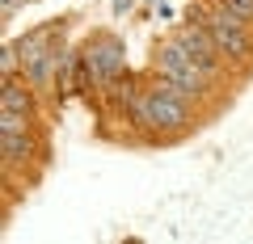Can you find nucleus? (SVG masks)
<instances>
[{"mask_svg":"<svg viewBox=\"0 0 253 244\" xmlns=\"http://www.w3.org/2000/svg\"><path fill=\"white\" fill-rule=\"evenodd\" d=\"M131 122L144 127V131H169V135H177V131L190 127V93L161 76L139 97V105L131 109Z\"/></svg>","mask_w":253,"mask_h":244,"instance_id":"1","label":"nucleus"},{"mask_svg":"<svg viewBox=\"0 0 253 244\" xmlns=\"http://www.w3.org/2000/svg\"><path fill=\"white\" fill-rule=\"evenodd\" d=\"M190 21H203V26H207V34L215 38V46L224 51V59H236V64H249L253 59V34H249L253 21L236 17L232 9H215V13L190 9Z\"/></svg>","mask_w":253,"mask_h":244,"instance_id":"2","label":"nucleus"},{"mask_svg":"<svg viewBox=\"0 0 253 244\" xmlns=\"http://www.w3.org/2000/svg\"><path fill=\"white\" fill-rule=\"evenodd\" d=\"M123 72H126V51H123L118 38L101 34V38H93L84 46V55H81V89L114 84V80H123Z\"/></svg>","mask_w":253,"mask_h":244,"instance_id":"3","label":"nucleus"},{"mask_svg":"<svg viewBox=\"0 0 253 244\" xmlns=\"http://www.w3.org/2000/svg\"><path fill=\"white\" fill-rule=\"evenodd\" d=\"M156 76L173 80L177 89H186L190 97H203V93H207V80H211V76L190 59V51L177 42V38L161 42V51H156Z\"/></svg>","mask_w":253,"mask_h":244,"instance_id":"4","label":"nucleus"},{"mask_svg":"<svg viewBox=\"0 0 253 244\" xmlns=\"http://www.w3.org/2000/svg\"><path fill=\"white\" fill-rule=\"evenodd\" d=\"M173 38H177V42L186 46V51H190V59H194V64H199L207 76H215V72H219V64H224V51H219V46H215V38L207 34V26H194V21H190V26H181Z\"/></svg>","mask_w":253,"mask_h":244,"instance_id":"5","label":"nucleus"},{"mask_svg":"<svg viewBox=\"0 0 253 244\" xmlns=\"http://www.w3.org/2000/svg\"><path fill=\"white\" fill-rule=\"evenodd\" d=\"M0 114H21L34 118V89L17 76H4V89H0Z\"/></svg>","mask_w":253,"mask_h":244,"instance_id":"6","label":"nucleus"},{"mask_svg":"<svg viewBox=\"0 0 253 244\" xmlns=\"http://www.w3.org/2000/svg\"><path fill=\"white\" fill-rule=\"evenodd\" d=\"M0 156H4L9 169L34 160V135L30 131H0Z\"/></svg>","mask_w":253,"mask_h":244,"instance_id":"7","label":"nucleus"},{"mask_svg":"<svg viewBox=\"0 0 253 244\" xmlns=\"http://www.w3.org/2000/svg\"><path fill=\"white\" fill-rule=\"evenodd\" d=\"M0 68H4V76H13L21 68V46L17 42H4V55H0Z\"/></svg>","mask_w":253,"mask_h":244,"instance_id":"8","label":"nucleus"},{"mask_svg":"<svg viewBox=\"0 0 253 244\" xmlns=\"http://www.w3.org/2000/svg\"><path fill=\"white\" fill-rule=\"evenodd\" d=\"M17 4H26V0H0V13H4V17H13V13H17Z\"/></svg>","mask_w":253,"mask_h":244,"instance_id":"9","label":"nucleus"},{"mask_svg":"<svg viewBox=\"0 0 253 244\" xmlns=\"http://www.w3.org/2000/svg\"><path fill=\"white\" fill-rule=\"evenodd\" d=\"M26 4H30V0H26Z\"/></svg>","mask_w":253,"mask_h":244,"instance_id":"10","label":"nucleus"}]
</instances>
